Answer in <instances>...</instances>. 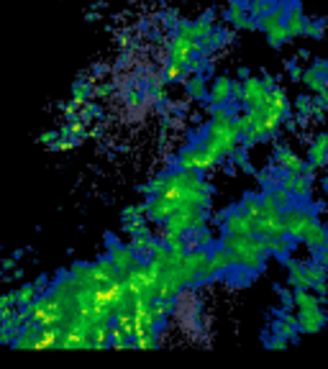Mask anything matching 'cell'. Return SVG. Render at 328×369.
<instances>
[{
	"label": "cell",
	"mask_w": 328,
	"mask_h": 369,
	"mask_svg": "<svg viewBox=\"0 0 328 369\" xmlns=\"http://www.w3.org/2000/svg\"><path fill=\"white\" fill-rule=\"evenodd\" d=\"M164 182H167V172L157 174L154 180H149L146 185H141V188H139V193H141V195H146V197L162 195V190H164Z\"/></svg>",
	"instance_id": "4dcf8cb0"
},
{
	"label": "cell",
	"mask_w": 328,
	"mask_h": 369,
	"mask_svg": "<svg viewBox=\"0 0 328 369\" xmlns=\"http://www.w3.org/2000/svg\"><path fill=\"white\" fill-rule=\"evenodd\" d=\"M290 249H292V239L290 236H280V239H270V254L277 259H288Z\"/></svg>",
	"instance_id": "f1b7e54d"
},
{
	"label": "cell",
	"mask_w": 328,
	"mask_h": 369,
	"mask_svg": "<svg viewBox=\"0 0 328 369\" xmlns=\"http://www.w3.org/2000/svg\"><path fill=\"white\" fill-rule=\"evenodd\" d=\"M239 208L247 213L251 220H259L262 218V195H251V193H249V195H244Z\"/></svg>",
	"instance_id": "83f0119b"
},
{
	"label": "cell",
	"mask_w": 328,
	"mask_h": 369,
	"mask_svg": "<svg viewBox=\"0 0 328 369\" xmlns=\"http://www.w3.org/2000/svg\"><path fill=\"white\" fill-rule=\"evenodd\" d=\"M180 205L182 203H172V200H167V197H162V195L149 197V200H146V220H149V223H164L172 213H177Z\"/></svg>",
	"instance_id": "8992f818"
},
{
	"label": "cell",
	"mask_w": 328,
	"mask_h": 369,
	"mask_svg": "<svg viewBox=\"0 0 328 369\" xmlns=\"http://www.w3.org/2000/svg\"><path fill=\"white\" fill-rule=\"evenodd\" d=\"M297 323H300V333H318L326 326V313H323V308L297 310Z\"/></svg>",
	"instance_id": "ba28073f"
},
{
	"label": "cell",
	"mask_w": 328,
	"mask_h": 369,
	"mask_svg": "<svg viewBox=\"0 0 328 369\" xmlns=\"http://www.w3.org/2000/svg\"><path fill=\"white\" fill-rule=\"evenodd\" d=\"M303 85H308L313 95H320L328 90V75H320L318 70L313 67H305V77H303Z\"/></svg>",
	"instance_id": "cb8c5ba5"
},
{
	"label": "cell",
	"mask_w": 328,
	"mask_h": 369,
	"mask_svg": "<svg viewBox=\"0 0 328 369\" xmlns=\"http://www.w3.org/2000/svg\"><path fill=\"white\" fill-rule=\"evenodd\" d=\"M8 306H18V295H16V292L3 295V300H0V308H8Z\"/></svg>",
	"instance_id": "c3c4849f"
},
{
	"label": "cell",
	"mask_w": 328,
	"mask_h": 369,
	"mask_svg": "<svg viewBox=\"0 0 328 369\" xmlns=\"http://www.w3.org/2000/svg\"><path fill=\"white\" fill-rule=\"evenodd\" d=\"M56 139H59V131H47V134L39 136V144H44V146H52Z\"/></svg>",
	"instance_id": "7dc6e473"
},
{
	"label": "cell",
	"mask_w": 328,
	"mask_h": 369,
	"mask_svg": "<svg viewBox=\"0 0 328 369\" xmlns=\"http://www.w3.org/2000/svg\"><path fill=\"white\" fill-rule=\"evenodd\" d=\"M320 185H323V190L328 193V177H323V182H320Z\"/></svg>",
	"instance_id": "6f0895ef"
},
{
	"label": "cell",
	"mask_w": 328,
	"mask_h": 369,
	"mask_svg": "<svg viewBox=\"0 0 328 369\" xmlns=\"http://www.w3.org/2000/svg\"><path fill=\"white\" fill-rule=\"evenodd\" d=\"M297 310H311V308H320V292H315L313 287H297L292 292Z\"/></svg>",
	"instance_id": "7402d4cb"
},
{
	"label": "cell",
	"mask_w": 328,
	"mask_h": 369,
	"mask_svg": "<svg viewBox=\"0 0 328 369\" xmlns=\"http://www.w3.org/2000/svg\"><path fill=\"white\" fill-rule=\"evenodd\" d=\"M111 346V323L93 331V349H105Z\"/></svg>",
	"instance_id": "f35d334b"
},
{
	"label": "cell",
	"mask_w": 328,
	"mask_h": 369,
	"mask_svg": "<svg viewBox=\"0 0 328 369\" xmlns=\"http://www.w3.org/2000/svg\"><path fill=\"white\" fill-rule=\"evenodd\" d=\"M285 24L290 29V36L297 39V36H305V26H308V18H305L303 8L297 0H290L288 3V16H285Z\"/></svg>",
	"instance_id": "30bf717a"
},
{
	"label": "cell",
	"mask_w": 328,
	"mask_h": 369,
	"mask_svg": "<svg viewBox=\"0 0 328 369\" xmlns=\"http://www.w3.org/2000/svg\"><path fill=\"white\" fill-rule=\"evenodd\" d=\"M256 234L265 236V239H280V236H288L285 213H277V216H262V218L256 220Z\"/></svg>",
	"instance_id": "52a82bcc"
},
{
	"label": "cell",
	"mask_w": 328,
	"mask_h": 369,
	"mask_svg": "<svg viewBox=\"0 0 328 369\" xmlns=\"http://www.w3.org/2000/svg\"><path fill=\"white\" fill-rule=\"evenodd\" d=\"M93 87H95V82H90V80H77L72 85V98H77V100H90Z\"/></svg>",
	"instance_id": "ab89813d"
},
{
	"label": "cell",
	"mask_w": 328,
	"mask_h": 369,
	"mask_svg": "<svg viewBox=\"0 0 328 369\" xmlns=\"http://www.w3.org/2000/svg\"><path fill=\"white\" fill-rule=\"evenodd\" d=\"M305 243H308V249L318 254L320 249H326L328 246V228L320 223L318 218L311 220V226H308V234H305Z\"/></svg>",
	"instance_id": "7c38bea8"
},
{
	"label": "cell",
	"mask_w": 328,
	"mask_h": 369,
	"mask_svg": "<svg viewBox=\"0 0 328 369\" xmlns=\"http://www.w3.org/2000/svg\"><path fill=\"white\" fill-rule=\"evenodd\" d=\"M239 77H241V80L251 77V75H249V70H247V67H241V70H239Z\"/></svg>",
	"instance_id": "9f6ffc18"
},
{
	"label": "cell",
	"mask_w": 328,
	"mask_h": 369,
	"mask_svg": "<svg viewBox=\"0 0 328 369\" xmlns=\"http://www.w3.org/2000/svg\"><path fill=\"white\" fill-rule=\"evenodd\" d=\"M323 33H326V21H323V18H308L305 36H308V39H323Z\"/></svg>",
	"instance_id": "8d00e7d4"
},
{
	"label": "cell",
	"mask_w": 328,
	"mask_h": 369,
	"mask_svg": "<svg viewBox=\"0 0 328 369\" xmlns=\"http://www.w3.org/2000/svg\"><path fill=\"white\" fill-rule=\"evenodd\" d=\"M157 239H154L152 234H144V236H134L131 239V249L139 254V259L146 262V259H152L154 257V249H157Z\"/></svg>",
	"instance_id": "44dd1931"
},
{
	"label": "cell",
	"mask_w": 328,
	"mask_h": 369,
	"mask_svg": "<svg viewBox=\"0 0 328 369\" xmlns=\"http://www.w3.org/2000/svg\"><path fill=\"white\" fill-rule=\"evenodd\" d=\"M303 77H305V67L290 64V80H292V82H303Z\"/></svg>",
	"instance_id": "bcb514c9"
},
{
	"label": "cell",
	"mask_w": 328,
	"mask_h": 369,
	"mask_svg": "<svg viewBox=\"0 0 328 369\" xmlns=\"http://www.w3.org/2000/svg\"><path fill=\"white\" fill-rule=\"evenodd\" d=\"M221 231L231 236H251L256 234V220H251L247 213L236 208V211L221 213Z\"/></svg>",
	"instance_id": "3957f363"
},
{
	"label": "cell",
	"mask_w": 328,
	"mask_h": 369,
	"mask_svg": "<svg viewBox=\"0 0 328 369\" xmlns=\"http://www.w3.org/2000/svg\"><path fill=\"white\" fill-rule=\"evenodd\" d=\"M285 264H288V285L292 287V290H297V287H311L305 262H297V259H292V257H288Z\"/></svg>",
	"instance_id": "5bb4252c"
},
{
	"label": "cell",
	"mask_w": 328,
	"mask_h": 369,
	"mask_svg": "<svg viewBox=\"0 0 328 369\" xmlns=\"http://www.w3.org/2000/svg\"><path fill=\"white\" fill-rule=\"evenodd\" d=\"M100 134H103V128H100V126H93V128H88V139H90V136L95 139V136H100Z\"/></svg>",
	"instance_id": "f5cc1de1"
},
{
	"label": "cell",
	"mask_w": 328,
	"mask_h": 369,
	"mask_svg": "<svg viewBox=\"0 0 328 369\" xmlns=\"http://www.w3.org/2000/svg\"><path fill=\"white\" fill-rule=\"evenodd\" d=\"M282 185L297 197V200H305V197H311V190H313V180L311 177H305V174H285L282 177Z\"/></svg>",
	"instance_id": "4fadbf2b"
},
{
	"label": "cell",
	"mask_w": 328,
	"mask_h": 369,
	"mask_svg": "<svg viewBox=\"0 0 328 369\" xmlns=\"http://www.w3.org/2000/svg\"><path fill=\"white\" fill-rule=\"evenodd\" d=\"M100 116H103V110H100V105H97V103H93V100L82 103V108H80V118H82V121L93 123V121H95V118H100Z\"/></svg>",
	"instance_id": "60d3db41"
},
{
	"label": "cell",
	"mask_w": 328,
	"mask_h": 369,
	"mask_svg": "<svg viewBox=\"0 0 328 369\" xmlns=\"http://www.w3.org/2000/svg\"><path fill=\"white\" fill-rule=\"evenodd\" d=\"M224 246H228L236 257V267L239 269H249V272H259L265 267V257L270 254V239L259 234L251 236H231L224 234L221 239Z\"/></svg>",
	"instance_id": "6da1fadb"
},
{
	"label": "cell",
	"mask_w": 328,
	"mask_h": 369,
	"mask_svg": "<svg viewBox=\"0 0 328 369\" xmlns=\"http://www.w3.org/2000/svg\"><path fill=\"white\" fill-rule=\"evenodd\" d=\"M290 39H292V36H290L288 24H280L277 29H272V31L267 33V44H270L272 49H280L282 44H288Z\"/></svg>",
	"instance_id": "f546056e"
},
{
	"label": "cell",
	"mask_w": 328,
	"mask_h": 369,
	"mask_svg": "<svg viewBox=\"0 0 328 369\" xmlns=\"http://www.w3.org/2000/svg\"><path fill=\"white\" fill-rule=\"evenodd\" d=\"M305 269H308V280H311V287L320 295L328 292V269L320 264V262H305Z\"/></svg>",
	"instance_id": "e0dca14e"
},
{
	"label": "cell",
	"mask_w": 328,
	"mask_h": 369,
	"mask_svg": "<svg viewBox=\"0 0 328 369\" xmlns=\"http://www.w3.org/2000/svg\"><path fill=\"white\" fill-rule=\"evenodd\" d=\"M123 234H128V236H131V239H134V236L152 234V231H149V220H146V218L126 220V223H123Z\"/></svg>",
	"instance_id": "1f68e13d"
},
{
	"label": "cell",
	"mask_w": 328,
	"mask_h": 369,
	"mask_svg": "<svg viewBox=\"0 0 328 369\" xmlns=\"http://www.w3.org/2000/svg\"><path fill=\"white\" fill-rule=\"evenodd\" d=\"M13 267H16V262H13V259H6V262H3V272H10Z\"/></svg>",
	"instance_id": "db71d44e"
},
{
	"label": "cell",
	"mask_w": 328,
	"mask_h": 369,
	"mask_svg": "<svg viewBox=\"0 0 328 369\" xmlns=\"http://www.w3.org/2000/svg\"><path fill=\"white\" fill-rule=\"evenodd\" d=\"M311 67H313V70H318L320 75H328V59H315Z\"/></svg>",
	"instance_id": "f907efd6"
},
{
	"label": "cell",
	"mask_w": 328,
	"mask_h": 369,
	"mask_svg": "<svg viewBox=\"0 0 328 369\" xmlns=\"http://www.w3.org/2000/svg\"><path fill=\"white\" fill-rule=\"evenodd\" d=\"M290 105H292V103L288 100V93H285L282 87H272V90H270V95H267V110H274V113L288 116Z\"/></svg>",
	"instance_id": "603a6c76"
},
{
	"label": "cell",
	"mask_w": 328,
	"mask_h": 369,
	"mask_svg": "<svg viewBox=\"0 0 328 369\" xmlns=\"http://www.w3.org/2000/svg\"><path fill=\"white\" fill-rule=\"evenodd\" d=\"M318 262H320V264H323V267L328 269V246H326V249H320V252H318Z\"/></svg>",
	"instance_id": "816d5d0a"
},
{
	"label": "cell",
	"mask_w": 328,
	"mask_h": 369,
	"mask_svg": "<svg viewBox=\"0 0 328 369\" xmlns=\"http://www.w3.org/2000/svg\"><path fill=\"white\" fill-rule=\"evenodd\" d=\"M313 108H315V98H311V95H297L295 103H292V110L297 116H313Z\"/></svg>",
	"instance_id": "d6a6232c"
},
{
	"label": "cell",
	"mask_w": 328,
	"mask_h": 369,
	"mask_svg": "<svg viewBox=\"0 0 328 369\" xmlns=\"http://www.w3.org/2000/svg\"><path fill=\"white\" fill-rule=\"evenodd\" d=\"M152 310H154V315L159 318V321H164V318H169V315L175 313V300H162V298H157L152 303Z\"/></svg>",
	"instance_id": "e575fe53"
},
{
	"label": "cell",
	"mask_w": 328,
	"mask_h": 369,
	"mask_svg": "<svg viewBox=\"0 0 328 369\" xmlns=\"http://www.w3.org/2000/svg\"><path fill=\"white\" fill-rule=\"evenodd\" d=\"M134 341H136V349H157V344H159L157 333H141Z\"/></svg>",
	"instance_id": "7bdbcfd3"
},
{
	"label": "cell",
	"mask_w": 328,
	"mask_h": 369,
	"mask_svg": "<svg viewBox=\"0 0 328 369\" xmlns=\"http://www.w3.org/2000/svg\"><path fill=\"white\" fill-rule=\"evenodd\" d=\"M265 82H267V85H270V90H272V87H277V82H274L272 75H265Z\"/></svg>",
	"instance_id": "11a10c76"
},
{
	"label": "cell",
	"mask_w": 328,
	"mask_h": 369,
	"mask_svg": "<svg viewBox=\"0 0 328 369\" xmlns=\"http://www.w3.org/2000/svg\"><path fill=\"white\" fill-rule=\"evenodd\" d=\"M162 75H164V80L167 82H180V80H185L190 72H187V64L182 62H175V59H167L164 62V70H162Z\"/></svg>",
	"instance_id": "4316f807"
},
{
	"label": "cell",
	"mask_w": 328,
	"mask_h": 369,
	"mask_svg": "<svg viewBox=\"0 0 328 369\" xmlns=\"http://www.w3.org/2000/svg\"><path fill=\"white\" fill-rule=\"evenodd\" d=\"M182 85H185V93H187L190 100H195V103L208 100L210 87L205 85V75H187V77L182 80Z\"/></svg>",
	"instance_id": "8fae6325"
},
{
	"label": "cell",
	"mask_w": 328,
	"mask_h": 369,
	"mask_svg": "<svg viewBox=\"0 0 328 369\" xmlns=\"http://www.w3.org/2000/svg\"><path fill=\"white\" fill-rule=\"evenodd\" d=\"M111 95H113L111 82H97V85L93 87V98H97V100H105V98H111Z\"/></svg>",
	"instance_id": "ee69618b"
},
{
	"label": "cell",
	"mask_w": 328,
	"mask_h": 369,
	"mask_svg": "<svg viewBox=\"0 0 328 369\" xmlns=\"http://www.w3.org/2000/svg\"><path fill=\"white\" fill-rule=\"evenodd\" d=\"M315 218V208H308V205H288L285 208V226H288V236L292 241H305V234H308V226L311 220Z\"/></svg>",
	"instance_id": "7a4b0ae2"
},
{
	"label": "cell",
	"mask_w": 328,
	"mask_h": 369,
	"mask_svg": "<svg viewBox=\"0 0 328 369\" xmlns=\"http://www.w3.org/2000/svg\"><path fill=\"white\" fill-rule=\"evenodd\" d=\"M93 269H95L97 285H108V283H116V280H123V275H120L118 267L113 264L111 257H103V259L93 262Z\"/></svg>",
	"instance_id": "2e32d148"
},
{
	"label": "cell",
	"mask_w": 328,
	"mask_h": 369,
	"mask_svg": "<svg viewBox=\"0 0 328 369\" xmlns=\"http://www.w3.org/2000/svg\"><path fill=\"white\" fill-rule=\"evenodd\" d=\"M177 170H190V172H198V144L195 146H185L175 159Z\"/></svg>",
	"instance_id": "484cf974"
},
{
	"label": "cell",
	"mask_w": 328,
	"mask_h": 369,
	"mask_svg": "<svg viewBox=\"0 0 328 369\" xmlns=\"http://www.w3.org/2000/svg\"><path fill=\"white\" fill-rule=\"evenodd\" d=\"M274 8V0H249V16L262 18Z\"/></svg>",
	"instance_id": "836d02e7"
},
{
	"label": "cell",
	"mask_w": 328,
	"mask_h": 369,
	"mask_svg": "<svg viewBox=\"0 0 328 369\" xmlns=\"http://www.w3.org/2000/svg\"><path fill=\"white\" fill-rule=\"evenodd\" d=\"M136 218H146V203L128 205V208H123V213H120V220H123V223H126V220H136Z\"/></svg>",
	"instance_id": "b9f144b4"
},
{
	"label": "cell",
	"mask_w": 328,
	"mask_h": 369,
	"mask_svg": "<svg viewBox=\"0 0 328 369\" xmlns=\"http://www.w3.org/2000/svg\"><path fill=\"white\" fill-rule=\"evenodd\" d=\"M267 95H270V85L265 82V77H247V95H244V105L265 103Z\"/></svg>",
	"instance_id": "9a60e30c"
},
{
	"label": "cell",
	"mask_w": 328,
	"mask_h": 369,
	"mask_svg": "<svg viewBox=\"0 0 328 369\" xmlns=\"http://www.w3.org/2000/svg\"><path fill=\"white\" fill-rule=\"evenodd\" d=\"M70 275L75 277L77 287H93V285H97L95 269H93V264H82V262H80V264H75Z\"/></svg>",
	"instance_id": "d4e9b609"
},
{
	"label": "cell",
	"mask_w": 328,
	"mask_h": 369,
	"mask_svg": "<svg viewBox=\"0 0 328 369\" xmlns=\"http://www.w3.org/2000/svg\"><path fill=\"white\" fill-rule=\"evenodd\" d=\"M16 295H18V306L26 308V306H31L33 300L39 298V290H36V285L31 283V285H24V287H18Z\"/></svg>",
	"instance_id": "d590c367"
},
{
	"label": "cell",
	"mask_w": 328,
	"mask_h": 369,
	"mask_svg": "<svg viewBox=\"0 0 328 369\" xmlns=\"http://www.w3.org/2000/svg\"><path fill=\"white\" fill-rule=\"evenodd\" d=\"M131 47H134V44H131V36H128V33H118V49L120 52H128Z\"/></svg>",
	"instance_id": "681fc988"
},
{
	"label": "cell",
	"mask_w": 328,
	"mask_h": 369,
	"mask_svg": "<svg viewBox=\"0 0 328 369\" xmlns=\"http://www.w3.org/2000/svg\"><path fill=\"white\" fill-rule=\"evenodd\" d=\"M249 16V0H226V21L239 31L241 21Z\"/></svg>",
	"instance_id": "d6986e66"
},
{
	"label": "cell",
	"mask_w": 328,
	"mask_h": 369,
	"mask_svg": "<svg viewBox=\"0 0 328 369\" xmlns=\"http://www.w3.org/2000/svg\"><path fill=\"white\" fill-rule=\"evenodd\" d=\"M231 93H233V80L221 75V77H216L210 82L208 103L210 105H228V103H231Z\"/></svg>",
	"instance_id": "9c48e42d"
},
{
	"label": "cell",
	"mask_w": 328,
	"mask_h": 369,
	"mask_svg": "<svg viewBox=\"0 0 328 369\" xmlns=\"http://www.w3.org/2000/svg\"><path fill=\"white\" fill-rule=\"evenodd\" d=\"M247 149H249V146H244V144H241L239 149L233 151V157L228 159V162H233V165L239 167V170H244V172H254V167H251V162H249Z\"/></svg>",
	"instance_id": "74e56055"
},
{
	"label": "cell",
	"mask_w": 328,
	"mask_h": 369,
	"mask_svg": "<svg viewBox=\"0 0 328 369\" xmlns=\"http://www.w3.org/2000/svg\"><path fill=\"white\" fill-rule=\"evenodd\" d=\"M128 3H136V0H128Z\"/></svg>",
	"instance_id": "680465c9"
},
{
	"label": "cell",
	"mask_w": 328,
	"mask_h": 369,
	"mask_svg": "<svg viewBox=\"0 0 328 369\" xmlns=\"http://www.w3.org/2000/svg\"><path fill=\"white\" fill-rule=\"evenodd\" d=\"M272 333H280L285 338H292L300 333V323H297V315H290V313H282L277 321L272 323Z\"/></svg>",
	"instance_id": "ffe728a7"
},
{
	"label": "cell",
	"mask_w": 328,
	"mask_h": 369,
	"mask_svg": "<svg viewBox=\"0 0 328 369\" xmlns=\"http://www.w3.org/2000/svg\"><path fill=\"white\" fill-rule=\"evenodd\" d=\"M272 165L285 174H303L308 159H303L300 154H295L292 149H288V146H277V149H274Z\"/></svg>",
	"instance_id": "5b68a950"
},
{
	"label": "cell",
	"mask_w": 328,
	"mask_h": 369,
	"mask_svg": "<svg viewBox=\"0 0 328 369\" xmlns=\"http://www.w3.org/2000/svg\"><path fill=\"white\" fill-rule=\"evenodd\" d=\"M290 338L280 336V333H274L272 338H267V349H288Z\"/></svg>",
	"instance_id": "f6af8a7d"
},
{
	"label": "cell",
	"mask_w": 328,
	"mask_h": 369,
	"mask_svg": "<svg viewBox=\"0 0 328 369\" xmlns=\"http://www.w3.org/2000/svg\"><path fill=\"white\" fill-rule=\"evenodd\" d=\"M210 264H213V267H216L221 275H226L228 269L236 267V257H233V252L228 249V246H224V243H221V246H216V249L210 252Z\"/></svg>",
	"instance_id": "ac0fdd59"
},
{
	"label": "cell",
	"mask_w": 328,
	"mask_h": 369,
	"mask_svg": "<svg viewBox=\"0 0 328 369\" xmlns=\"http://www.w3.org/2000/svg\"><path fill=\"white\" fill-rule=\"evenodd\" d=\"M111 241V246H108V257L113 259V264L118 267L120 275H128L134 267H139L141 264V259H139V254L131 249V243L128 246H123V243H116L113 239H108Z\"/></svg>",
	"instance_id": "277c9868"
}]
</instances>
